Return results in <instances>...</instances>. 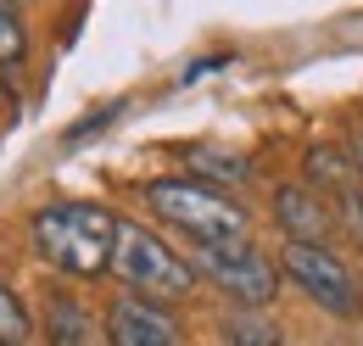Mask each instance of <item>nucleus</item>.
Listing matches in <instances>:
<instances>
[{
	"mask_svg": "<svg viewBox=\"0 0 363 346\" xmlns=\"http://www.w3.org/2000/svg\"><path fill=\"white\" fill-rule=\"evenodd\" d=\"M34 257L62 279H101L112 274V240H118V213L101 201H50L28 218Z\"/></svg>",
	"mask_w": 363,
	"mask_h": 346,
	"instance_id": "1",
	"label": "nucleus"
},
{
	"mask_svg": "<svg viewBox=\"0 0 363 346\" xmlns=\"http://www.w3.org/2000/svg\"><path fill=\"white\" fill-rule=\"evenodd\" d=\"M140 201L157 223H168L174 235H184L190 246H207V240H240L252 235V213L218 190V184H201L190 173H174V179H145L140 184Z\"/></svg>",
	"mask_w": 363,
	"mask_h": 346,
	"instance_id": "2",
	"label": "nucleus"
},
{
	"mask_svg": "<svg viewBox=\"0 0 363 346\" xmlns=\"http://www.w3.org/2000/svg\"><path fill=\"white\" fill-rule=\"evenodd\" d=\"M112 279L123 291H140L151 302H190L196 296V268L179 246H168L151 223L118 218V240H112Z\"/></svg>",
	"mask_w": 363,
	"mask_h": 346,
	"instance_id": "3",
	"label": "nucleus"
},
{
	"mask_svg": "<svg viewBox=\"0 0 363 346\" xmlns=\"http://www.w3.org/2000/svg\"><path fill=\"white\" fill-rule=\"evenodd\" d=\"M274 262H279V279L296 285L318 313H330L341 324H358L363 318V279L330 240H285Z\"/></svg>",
	"mask_w": 363,
	"mask_h": 346,
	"instance_id": "4",
	"label": "nucleus"
},
{
	"mask_svg": "<svg viewBox=\"0 0 363 346\" xmlns=\"http://www.w3.org/2000/svg\"><path fill=\"white\" fill-rule=\"evenodd\" d=\"M184 257L196 268V279L213 285L224 302H235V307H274L279 302V285H285V279H279V262H274L252 235L190 246Z\"/></svg>",
	"mask_w": 363,
	"mask_h": 346,
	"instance_id": "5",
	"label": "nucleus"
},
{
	"mask_svg": "<svg viewBox=\"0 0 363 346\" xmlns=\"http://www.w3.org/2000/svg\"><path fill=\"white\" fill-rule=\"evenodd\" d=\"M106 346H184V324L168 302H151L140 291H118L101 313Z\"/></svg>",
	"mask_w": 363,
	"mask_h": 346,
	"instance_id": "6",
	"label": "nucleus"
},
{
	"mask_svg": "<svg viewBox=\"0 0 363 346\" xmlns=\"http://www.w3.org/2000/svg\"><path fill=\"white\" fill-rule=\"evenodd\" d=\"M269 218H274V229H279V240H330L335 235V207L318 196L308 179L274 184Z\"/></svg>",
	"mask_w": 363,
	"mask_h": 346,
	"instance_id": "7",
	"label": "nucleus"
},
{
	"mask_svg": "<svg viewBox=\"0 0 363 346\" xmlns=\"http://www.w3.org/2000/svg\"><path fill=\"white\" fill-rule=\"evenodd\" d=\"M34 330H40L45 346H101V318H95L90 302H84L73 285H62V279L40 296Z\"/></svg>",
	"mask_w": 363,
	"mask_h": 346,
	"instance_id": "8",
	"label": "nucleus"
},
{
	"mask_svg": "<svg viewBox=\"0 0 363 346\" xmlns=\"http://www.w3.org/2000/svg\"><path fill=\"white\" fill-rule=\"evenodd\" d=\"M218 346H291L269 307H229L218 318Z\"/></svg>",
	"mask_w": 363,
	"mask_h": 346,
	"instance_id": "9",
	"label": "nucleus"
},
{
	"mask_svg": "<svg viewBox=\"0 0 363 346\" xmlns=\"http://www.w3.org/2000/svg\"><path fill=\"white\" fill-rule=\"evenodd\" d=\"M184 162H190V179L218 184V190H235V184L252 179V162H246L240 151H229V145H190Z\"/></svg>",
	"mask_w": 363,
	"mask_h": 346,
	"instance_id": "10",
	"label": "nucleus"
},
{
	"mask_svg": "<svg viewBox=\"0 0 363 346\" xmlns=\"http://www.w3.org/2000/svg\"><path fill=\"white\" fill-rule=\"evenodd\" d=\"M28 50H34V28L23 0H0V79H23Z\"/></svg>",
	"mask_w": 363,
	"mask_h": 346,
	"instance_id": "11",
	"label": "nucleus"
},
{
	"mask_svg": "<svg viewBox=\"0 0 363 346\" xmlns=\"http://www.w3.org/2000/svg\"><path fill=\"white\" fill-rule=\"evenodd\" d=\"M302 162H308V184H313V190H330V196H335L341 184H352V179H358L352 151H341V145H313Z\"/></svg>",
	"mask_w": 363,
	"mask_h": 346,
	"instance_id": "12",
	"label": "nucleus"
},
{
	"mask_svg": "<svg viewBox=\"0 0 363 346\" xmlns=\"http://www.w3.org/2000/svg\"><path fill=\"white\" fill-rule=\"evenodd\" d=\"M34 335H40V330H34V307L23 302V291H17V285H6V279H0V341L28 346Z\"/></svg>",
	"mask_w": 363,
	"mask_h": 346,
	"instance_id": "13",
	"label": "nucleus"
},
{
	"mask_svg": "<svg viewBox=\"0 0 363 346\" xmlns=\"http://www.w3.org/2000/svg\"><path fill=\"white\" fill-rule=\"evenodd\" d=\"M330 207H335V223L347 229V240L363 252V179H352V184H341L335 196H330Z\"/></svg>",
	"mask_w": 363,
	"mask_h": 346,
	"instance_id": "14",
	"label": "nucleus"
},
{
	"mask_svg": "<svg viewBox=\"0 0 363 346\" xmlns=\"http://www.w3.org/2000/svg\"><path fill=\"white\" fill-rule=\"evenodd\" d=\"M123 112H129V101H123V95H118V101H106V106H95V112H84V118H79L73 129L62 134V145L73 151V145H84V140H95V134H106L112 123H118V118H123Z\"/></svg>",
	"mask_w": 363,
	"mask_h": 346,
	"instance_id": "15",
	"label": "nucleus"
},
{
	"mask_svg": "<svg viewBox=\"0 0 363 346\" xmlns=\"http://www.w3.org/2000/svg\"><path fill=\"white\" fill-rule=\"evenodd\" d=\"M213 67H229V50H218V56H201V62H190L184 67V84H196L201 73H213Z\"/></svg>",
	"mask_w": 363,
	"mask_h": 346,
	"instance_id": "16",
	"label": "nucleus"
},
{
	"mask_svg": "<svg viewBox=\"0 0 363 346\" xmlns=\"http://www.w3.org/2000/svg\"><path fill=\"white\" fill-rule=\"evenodd\" d=\"M347 151H352V162H358V179H363V129L352 134V145H347Z\"/></svg>",
	"mask_w": 363,
	"mask_h": 346,
	"instance_id": "17",
	"label": "nucleus"
},
{
	"mask_svg": "<svg viewBox=\"0 0 363 346\" xmlns=\"http://www.w3.org/2000/svg\"><path fill=\"white\" fill-rule=\"evenodd\" d=\"M0 346H11V341H0Z\"/></svg>",
	"mask_w": 363,
	"mask_h": 346,
	"instance_id": "18",
	"label": "nucleus"
}]
</instances>
